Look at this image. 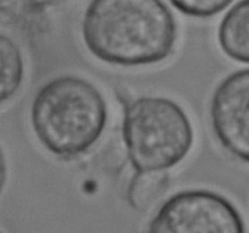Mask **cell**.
I'll return each instance as SVG.
<instances>
[{
  "label": "cell",
  "mask_w": 249,
  "mask_h": 233,
  "mask_svg": "<svg viewBox=\"0 0 249 233\" xmlns=\"http://www.w3.org/2000/svg\"><path fill=\"white\" fill-rule=\"evenodd\" d=\"M23 9L31 12H40L62 4L66 0H16Z\"/></svg>",
  "instance_id": "10"
},
{
  "label": "cell",
  "mask_w": 249,
  "mask_h": 233,
  "mask_svg": "<svg viewBox=\"0 0 249 233\" xmlns=\"http://www.w3.org/2000/svg\"><path fill=\"white\" fill-rule=\"evenodd\" d=\"M88 50L124 67L162 62L177 43V22L162 0H92L83 18Z\"/></svg>",
  "instance_id": "1"
},
{
  "label": "cell",
  "mask_w": 249,
  "mask_h": 233,
  "mask_svg": "<svg viewBox=\"0 0 249 233\" xmlns=\"http://www.w3.org/2000/svg\"><path fill=\"white\" fill-rule=\"evenodd\" d=\"M168 184L165 171L136 172L129 184V201L135 209H147L167 191Z\"/></svg>",
  "instance_id": "7"
},
{
  "label": "cell",
  "mask_w": 249,
  "mask_h": 233,
  "mask_svg": "<svg viewBox=\"0 0 249 233\" xmlns=\"http://www.w3.org/2000/svg\"><path fill=\"white\" fill-rule=\"evenodd\" d=\"M1 58V102L11 99L21 86L23 79V61L18 46L7 36L0 38Z\"/></svg>",
  "instance_id": "8"
},
{
  "label": "cell",
  "mask_w": 249,
  "mask_h": 233,
  "mask_svg": "<svg viewBox=\"0 0 249 233\" xmlns=\"http://www.w3.org/2000/svg\"><path fill=\"white\" fill-rule=\"evenodd\" d=\"M218 40L226 56L249 65V0L233 5L219 26Z\"/></svg>",
  "instance_id": "6"
},
{
  "label": "cell",
  "mask_w": 249,
  "mask_h": 233,
  "mask_svg": "<svg viewBox=\"0 0 249 233\" xmlns=\"http://www.w3.org/2000/svg\"><path fill=\"white\" fill-rule=\"evenodd\" d=\"M211 120L224 150L249 164V68L219 83L212 96Z\"/></svg>",
  "instance_id": "5"
},
{
  "label": "cell",
  "mask_w": 249,
  "mask_h": 233,
  "mask_svg": "<svg viewBox=\"0 0 249 233\" xmlns=\"http://www.w3.org/2000/svg\"><path fill=\"white\" fill-rule=\"evenodd\" d=\"M147 233H246L235 205L209 189H186L162 204Z\"/></svg>",
  "instance_id": "4"
},
{
  "label": "cell",
  "mask_w": 249,
  "mask_h": 233,
  "mask_svg": "<svg viewBox=\"0 0 249 233\" xmlns=\"http://www.w3.org/2000/svg\"><path fill=\"white\" fill-rule=\"evenodd\" d=\"M107 104L92 83L77 75L53 78L38 90L31 107L34 133L53 154L75 158L99 141Z\"/></svg>",
  "instance_id": "2"
},
{
  "label": "cell",
  "mask_w": 249,
  "mask_h": 233,
  "mask_svg": "<svg viewBox=\"0 0 249 233\" xmlns=\"http://www.w3.org/2000/svg\"><path fill=\"white\" fill-rule=\"evenodd\" d=\"M180 12L192 17H212L229 6L233 0H169Z\"/></svg>",
  "instance_id": "9"
},
{
  "label": "cell",
  "mask_w": 249,
  "mask_h": 233,
  "mask_svg": "<svg viewBox=\"0 0 249 233\" xmlns=\"http://www.w3.org/2000/svg\"><path fill=\"white\" fill-rule=\"evenodd\" d=\"M122 136L136 172L165 171L186 158L194 129L186 112L168 97L140 96L124 106Z\"/></svg>",
  "instance_id": "3"
}]
</instances>
